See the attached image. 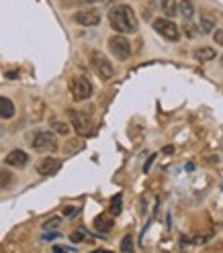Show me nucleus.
Here are the masks:
<instances>
[{"mask_svg": "<svg viewBox=\"0 0 223 253\" xmlns=\"http://www.w3.org/2000/svg\"><path fill=\"white\" fill-rule=\"evenodd\" d=\"M109 21L117 33L125 35V33H135L137 31V17L131 6L127 4H117L109 10Z\"/></svg>", "mask_w": 223, "mask_h": 253, "instance_id": "f257e3e1", "label": "nucleus"}, {"mask_svg": "<svg viewBox=\"0 0 223 253\" xmlns=\"http://www.w3.org/2000/svg\"><path fill=\"white\" fill-rule=\"evenodd\" d=\"M70 92H72V98L76 102H82V100H86V98L92 96V84L88 82V78L76 76L74 80L70 82Z\"/></svg>", "mask_w": 223, "mask_h": 253, "instance_id": "f03ea898", "label": "nucleus"}, {"mask_svg": "<svg viewBox=\"0 0 223 253\" xmlns=\"http://www.w3.org/2000/svg\"><path fill=\"white\" fill-rule=\"evenodd\" d=\"M90 63H92L94 72H97L103 80H111V78L115 76V70H113V66H111V61L101 51H92L90 53Z\"/></svg>", "mask_w": 223, "mask_h": 253, "instance_id": "7ed1b4c3", "label": "nucleus"}, {"mask_svg": "<svg viewBox=\"0 0 223 253\" xmlns=\"http://www.w3.org/2000/svg\"><path fill=\"white\" fill-rule=\"evenodd\" d=\"M154 31L160 33L168 41H178L180 39V31H178L176 23L170 21V19H156L154 21Z\"/></svg>", "mask_w": 223, "mask_h": 253, "instance_id": "20e7f679", "label": "nucleus"}, {"mask_svg": "<svg viewBox=\"0 0 223 253\" xmlns=\"http://www.w3.org/2000/svg\"><path fill=\"white\" fill-rule=\"evenodd\" d=\"M109 49H111V53H113L117 59H121V61L129 59V55H131V45H129V41H127L123 35L111 37L109 39Z\"/></svg>", "mask_w": 223, "mask_h": 253, "instance_id": "39448f33", "label": "nucleus"}, {"mask_svg": "<svg viewBox=\"0 0 223 253\" xmlns=\"http://www.w3.org/2000/svg\"><path fill=\"white\" fill-rule=\"evenodd\" d=\"M31 147L35 151H56L57 149V141H56V135L50 133V131H39L33 141H31Z\"/></svg>", "mask_w": 223, "mask_h": 253, "instance_id": "423d86ee", "label": "nucleus"}, {"mask_svg": "<svg viewBox=\"0 0 223 253\" xmlns=\"http://www.w3.org/2000/svg\"><path fill=\"white\" fill-rule=\"evenodd\" d=\"M101 19L103 17H101L99 10H78L76 17H74V21L82 27H97L101 23Z\"/></svg>", "mask_w": 223, "mask_h": 253, "instance_id": "0eeeda50", "label": "nucleus"}, {"mask_svg": "<svg viewBox=\"0 0 223 253\" xmlns=\"http://www.w3.org/2000/svg\"><path fill=\"white\" fill-rule=\"evenodd\" d=\"M70 121L74 125V129L78 135H88L90 133V119L78 110H70Z\"/></svg>", "mask_w": 223, "mask_h": 253, "instance_id": "6e6552de", "label": "nucleus"}, {"mask_svg": "<svg viewBox=\"0 0 223 253\" xmlns=\"http://www.w3.org/2000/svg\"><path fill=\"white\" fill-rule=\"evenodd\" d=\"M61 168V162L57 157H45L37 164V173L39 176H54V173Z\"/></svg>", "mask_w": 223, "mask_h": 253, "instance_id": "1a4fd4ad", "label": "nucleus"}, {"mask_svg": "<svg viewBox=\"0 0 223 253\" xmlns=\"http://www.w3.org/2000/svg\"><path fill=\"white\" fill-rule=\"evenodd\" d=\"M4 164L10 168H25L29 164V155L23 149H14L4 157Z\"/></svg>", "mask_w": 223, "mask_h": 253, "instance_id": "9d476101", "label": "nucleus"}, {"mask_svg": "<svg viewBox=\"0 0 223 253\" xmlns=\"http://www.w3.org/2000/svg\"><path fill=\"white\" fill-rule=\"evenodd\" d=\"M193 55H195L197 61H211V59L217 57V53H215L213 47H199V49H195Z\"/></svg>", "mask_w": 223, "mask_h": 253, "instance_id": "9b49d317", "label": "nucleus"}, {"mask_svg": "<svg viewBox=\"0 0 223 253\" xmlns=\"http://www.w3.org/2000/svg\"><path fill=\"white\" fill-rule=\"evenodd\" d=\"M14 117V104L4 98V96H0V119H12Z\"/></svg>", "mask_w": 223, "mask_h": 253, "instance_id": "f8f14e48", "label": "nucleus"}, {"mask_svg": "<svg viewBox=\"0 0 223 253\" xmlns=\"http://www.w3.org/2000/svg\"><path fill=\"white\" fill-rule=\"evenodd\" d=\"M162 10L166 12V17H176L178 14V0H160Z\"/></svg>", "mask_w": 223, "mask_h": 253, "instance_id": "ddd939ff", "label": "nucleus"}, {"mask_svg": "<svg viewBox=\"0 0 223 253\" xmlns=\"http://www.w3.org/2000/svg\"><path fill=\"white\" fill-rule=\"evenodd\" d=\"M178 12L182 14L186 21H190V19L195 17V6H193V2H190V0H182V2H178Z\"/></svg>", "mask_w": 223, "mask_h": 253, "instance_id": "4468645a", "label": "nucleus"}, {"mask_svg": "<svg viewBox=\"0 0 223 253\" xmlns=\"http://www.w3.org/2000/svg\"><path fill=\"white\" fill-rule=\"evenodd\" d=\"M94 227H97V231H101V233H109L111 229H113V220H111L109 216H97Z\"/></svg>", "mask_w": 223, "mask_h": 253, "instance_id": "2eb2a0df", "label": "nucleus"}, {"mask_svg": "<svg viewBox=\"0 0 223 253\" xmlns=\"http://www.w3.org/2000/svg\"><path fill=\"white\" fill-rule=\"evenodd\" d=\"M213 27H215V19L209 17V14H203L201 17V31L203 33H211Z\"/></svg>", "mask_w": 223, "mask_h": 253, "instance_id": "dca6fc26", "label": "nucleus"}, {"mask_svg": "<svg viewBox=\"0 0 223 253\" xmlns=\"http://www.w3.org/2000/svg\"><path fill=\"white\" fill-rule=\"evenodd\" d=\"M121 251H123V253H131V251H133V237H131V235H125V237H123Z\"/></svg>", "mask_w": 223, "mask_h": 253, "instance_id": "f3484780", "label": "nucleus"}, {"mask_svg": "<svg viewBox=\"0 0 223 253\" xmlns=\"http://www.w3.org/2000/svg\"><path fill=\"white\" fill-rule=\"evenodd\" d=\"M70 239H72L74 243H82V241H86V239H88V233H86V229H78V231H74V233H72Z\"/></svg>", "mask_w": 223, "mask_h": 253, "instance_id": "a211bd4d", "label": "nucleus"}, {"mask_svg": "<svg viewBox=\"0 0 223 253\" xmlns=\"http://www.w3.org/2000/svg\"><path fill=\"white\" fill-rule=\"evenodd\" d=\"M54 131L56 133H59V135H68L70 133V125H66V123H61V121H54Z\"/></svg>", "mask_w": 223, "mask_h": 253, "instance_id": "6ab92c4d", "label": "nucleus"}, {"mask_svg": "<svg viewBox=\"0 0 223 253\" xmlns=\"http://www.w3.org/2000/svg\"><path fill=\"white\" fill-rule=\"evenodd\" d=\"M121 212V194L113 196V200H111V214H119Z\"/></svg>", "mask_w": 223, "mask_h": 253, "instance_id": "aec40b11", "label": "nucleus"}, {"mask_svg": "<svg viewBox=\"0 0 223 253\" xmlns=\"http://www.w3.org/2000/svg\"><path fill=\"white\" fill-rule=\"evenodd\" d=\"M10 182H12L10 171H6V169H0V188H6Z\"/></svg>", "mask_w": 223, "mask_h": 253, "instance_id": "412c9836", "label": "nucleus"}, {"mask_svg": "<svg viewBox=\"0 0 223 253\" xmlns=\"http://www.w3.org/2000/svg\"><path fill=\"white\" fill-rule=\"evenodd\" d=\"M61 225V218L59 216H54V218H50L47 223H43V229H57Z\"/></svg>", "mask_w": 223, "mask_h": 253, "instance_id": "4be33fe9", "label": "nucleus"}, {"mask_svg": "<svg viewBox=\"0 0 223 253\" xmlns=\"http://www.w3.org/2000/svg\"><path fill=\"white\" fill-rule=\"evenodd\" d=\"M213 39H215V43H219V45L223 47V31H221V29L213 33Z\"/></svg>", "mask_w": 223, "mask_h": 253, "instance_id": "5701e85b", "label": "nucleus"}, {"mask_svg": "<svg viewBox=\"0 0 223 253\" xmlns=\"http://www.w3.org/2000/svg\"><path fill=\"white\" fill-rule=\"evenodd\" d=\"M54 251H56V253H61V251H76V249H74V247H66V245H56Z\"/></svg>", "mask_w": 223, "mask_h": 253, "instance_id": "b1692460", "label": "nucleus"}, {"mask_svg": "<svg viewBox=\"0 0 223 253\" xmlns=\"http://www.w3.org/2000/svg\"><path fill=\"white\" fill-rule=\"evenodd\" d=\"M57 237H59L57 233H52V235H43V237H41V241H54V239H57Z\"/></svg>", "mask_w": 223, "mask_h": 253, "instance_id": "393cba45", "label": "nucleus"}, {"mask_svg": "<svg viewBox=\"0 0 223 253\" xmlns=\"http://www.w3.org/2000/svg\"><path fill=\"white\" fill-rule=\"evenodd\" d=\"M63 214L72 216V214H76V209H74V207H66V209H63Z\"/></svg>", "mask_w": 223, "mask_h": 253, "instance_id": "a878e982", "label": "nucleus"}, {"mask_svg": "<svg viewBox=\"0 0 223 253\" xmlns=\"http://www.w3.org/2000/svg\"><path fill=\"white\" fill-rule=\"evenodd\" d=\"M6 78H10V80H14V78H19V72H8Z\"/></svg>", "mask_w": 223, "mask_h": 253, "instance_id": "bb28decb", "label": "nucleus"}, {"mask_svg": "<svg viewBox=\"0 0 223 253\" xmlns=\"http://www.w3.org/2000/svg\"><path fill=\"white\" fill-rule=\"evenodd\" d=\"M154 157H156V155H152V157H150V160H148V164H146V168H143V169H146V171L150 169V166H152V162H154Z\"/></svg>", "mask_w": 223, "mask_h": 253, "instance_id": "cd10ccee", "label": "nucleus"}, {"mask_svg": "<svg viewBox=\"0 0 223 253\" xmlns=\"http://www.w3.org/2000/svg\"><path fill=\"white\" fill-rule=\"evenodd\" d=\"M78 2H84V4H94L97 0H78Z\"/></svg>", "mask_w": 223, "mask_h": 253, "instance_id": "c85d7f7f", "label": "nucleus"}, {"mask_svg": "<svg viewBox=\"0 0 223 253\" xmlns=\"http://www.w3.org/2000/svg\"><path fill=\"white\" fill-rule=\"evenodd\" d=\"M0 135H2V126H0Z\"/></svg>", "mask_w": 223, "mask_h": 253, "instance_id": "c756f323", "label": "nucleus"}, {"mask_svg": "<svg viewBox=\"0 0 223 253\" xmlns=\"http://www.w3.org/2000/svg\"><path fill=\"white\" fill-rule=\"evenodd\" d=\"M221 63H223V57H221Z\"/></svg>", "mask_w": 223, "mask_h": 253, "instance_id": "7c9ffc66", "label": "nucleus"}]
</instances>
